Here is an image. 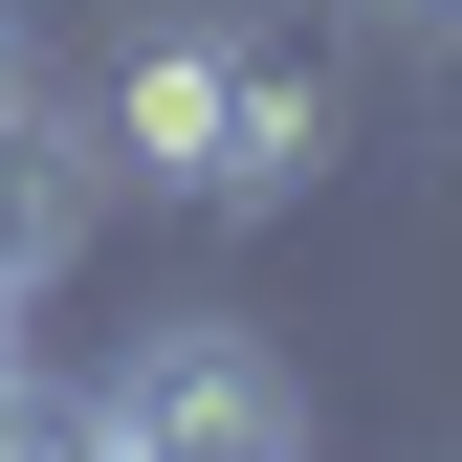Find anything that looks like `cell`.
<instances>
[{"label":"cell","instance_id":"obj_1","mask_svg":"<svg viewBox=\"0 0 462 462\" xmlns=\"http://www.w3.org/2000/svg\"><path fill=\"white\" fill-rule=\"evenodd\" d=\"M67 440H110V462H286L309 396H286L264 309H133V353L67 396Z\"/></svg>","mask_w":462,"mask_h":462},{"label":"cell","instance_id":"obj_2","mask_svg":"<svg viewBox=\"0 0 462 462\" xmlns=\"http://www.w3.org/2000/svg\"><path fill=\"white\" fill-rule=\"evenodd\" d=\"M220 67H243V23H133L88 88V177L110 199H177L199 220V154H220Z\"/></svg>","mask_w":462,"mask_h":462},{"label":"cell","instance_id":"obj_3","mask_svg":"<svg viewBox=\"0 0 462 462\" xmlns=\"http://www.w3.org/2000/svg\"><path fill=\"white\" fill-rule=\"evenodd\" d=\"M330 154H353V110H330L309 23H243V67H220V154H199V220H286Z\"/></svg>","mask_w":462,"mask_h":462},{"label":"cell","instance_id":"obj_4","mask_svg":"<svg viewBox=\"0 0 462 462\" xmlns=\"http://www.w3.org/2000/svg\"><path fill=\"white\" fill-rule=\"evenodd\" d=\"M88 220H110V177H88V110H44V88H0V286H67L88 264Z\"/></svg>","mask_w":462,"mask_h":462},{"label":"cell","instance_id":"obj_5","mask_svg":"<svg viewBox=\"0 0 462 462\" xmlns=\"http://www.w3.org/2000/svg\"><path fill=\"white\" fill-rule=\"evenodd\" d=\"M0 440H67V396H44V309L0 286Z\"/></svg>","mask_w":462,"mask_h":462},{"label":"cell","instance_id":"obj_6","mask_svg":"<svg viewBox=\"0 0 462 462\" xmlns=\"http://www.w3.org/2000/svg\"><path fill=\"white\" fill-rule=\"evenodd\" d=\"M353 23H396V44H462V0H353Z\"/></svg>","mask_w":462,"mask_h":462},{"label":"cell","instance_id":"obj_7","mask_svg":"<svg viewBox=\"0 0 462 462\" xmlns=\"http://www.w3.org/2000/svg\"><path fill=\"white\" fill-rule=\"evenodd\" d=\"M0 88H23V23H0Z\"/></svg>","mask_w":462,"mask_h":462}]
</instances>
